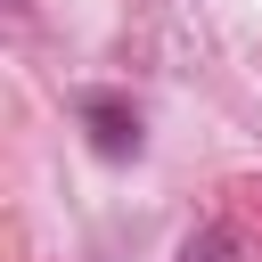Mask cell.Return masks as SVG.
<instances>
[{
    "instance_id": "obj_1",
    "label": "cell",
    "mask_w": 262,
    "mask_h": 262,
    "mask_svg": "<svg viewBox=\"0 0 262 262\" xmlns=\"http://www.w3.org/2000/svg\"><path fill=\"white\" fill-rule=\"evenodd\" d=\"M82 131H90V147L106 156V164H123V156H139V106L131 98H115V90H82Z\"/></svg>"
},
{
    "instance_id": "obj_2",
    "label": "cell",
    "mask_w": 262,
    "mask_h": 262,
    "mask_svg": "<svg viewBox=\"0 0 262 262\" xmlns=\"http://www.w3.org/2000/svg\"><path fill=\"white\" fill-rule=\"evenodd\" d=\"M172 262H229V229H213V221H205V229H188Z\"/></svg>"
}]
</instances>
